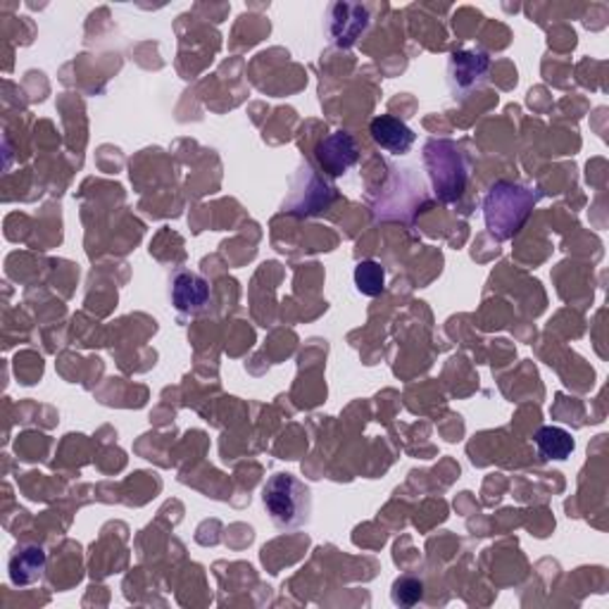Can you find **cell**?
Here are the masks:
<instances>
[{
    "label": "cell",
    "instance_id": "obj_1",
    "mask_svg": "<svg viewBox=\"0 0 609 609\" xmlns=\"http://www.w3.org/2000/svg\"><path fill=\"white\" fill-rule=\"evenodd\" d=\"M541 200V191H533L522 184L498 182L490 186L483 200L486 229L498 241H508L524 227L526 217Z\"/></svg>",
    "mask_w": 609,
    "mask_h": 609
},
{
    "label": "cell",
    "instance_id": "obj_11",
    "mask_svg": "<svg viewBox=\"0 0 609 609\" xmlns=\"http://www.w3.org/2000/svg\"><path fill=\"white\" fill-rule=\"evenodd\" d=\"M355 286L367 298H377L385 289V270L377 260H362L355 267Z\"/></svg>",
    "mask_w": 609,
    "mask_h": 609
},
{
    "label": "cell",
    "instance_id": "obj_5",
    "mask_svg": "<svg viewBox=\"0 0 609 609\" xmlns=\"http://www.w3.org/2000/svg\"><path fill=\"white\" fill-rule=\"evenodd\" d=\"M369 26V10L355 3H334L326 14V34L338 48H352Z\"/></svg>",
    "mask_w": 609,
    "mask_h": 609
},
{
    "label": "cell",
    "instance_id": "obj_9",
    "mask_svg": "<svg viewBox=\"0 0 609 609\" xmlns=\"http://www.w3.org/2000/svg\"><path fill=\"white\" fill-rule=\"evenodd\" d=\"M46 550L41 545H20L8 559L10 581L14 586H34L46 572Z\"/></svg>",
    "mask_w": 609,
    "mask_h": 609
},
{
    "label": "cell",
    "instance_id": "obj_8",
    "mask_svg": "<svg viewBox=\"0 0 609 609\" xmlns=\"http://www.w3.org/2000/svg\"><path fill=\"white\" fill-rule=\"evenodd\" d=\"M369 133H371V139H374V143L391 155L410 153V148L414 145V141H417V133H414L405 122H400L398 117H391V115L374 117L369 124Z\"/></svg>",
    "mask_w": 609,
    "mask_h": 609
},
{
    "label": "cell",
    "instance_id": "obj_10",
    "mask_svg": "<svg viewBox=\"0 0 609 609\" xmlns=\"http://www.w3.org/2000/svg\"><path fill=\"white\" fill-rule=\"evenodd\" d=\"M536 448L543 459H567L572 457L576 443L572 438L569 431H564L559 426H543L536 431Z\"/></svg>",
    "mask_w": 609,
    "mask_h": 609
},
{
    "label": "cell",
    "instance_id": "obj_7",
    "mask_svg": "<svg viewBox=\"0 0 609 609\" xmlns=\"http://www.w3.org/2000/svg\"><path fill=\"white\" fill-rule=\"evenodd\" d=\"M210 298L213 291L207 281L188 270H180L172 281H170V301L174 305L176 312H182V315H200L207 307H210Z\"/></svg>",
    "mask_w": 609,
    "mask_h": 609
},
{
    "label": "cell",
    "instance_id": "obj_2",
    "mask_svg": "<svg viewBox=\"0 0 609 609\" xmlns=\"http://www.w3.org/2000/svg\"><path fill=\"white\" fill-rule=\"evenodd\" d=\"M424 162L441 203H455L463 198L469 165L463 148L448 139H431L424 145Z\"/></svg>",
    "mask_w": 609,
    "mask_h": 609
},
{
    "label": "cell",
    "instance_id": "obj_12",
    "mask_svg": "<svg viewBox=\"0 0 609 609\" xmlns=\"http://www.w3.org/2000/svg\"><path fill=\"white\" fill-rule=\"evenodd\" d=\"M391 598L398 607H414L424 598V584L414 576H400L393 584Z\"/></svg>",
    "mask_w": 609,
    "mask_h": 609
},
{
    "label": "cell",
    "instance_id": "obj_3",
    "mask_svg": "<svg viewBox=\"0 0 609 609\" xmlns=\"http://www.w3.org/2000/svg\"><path fill=\"white\" fill-rule=\"evenodd\" d=\"M262 502L279 529H298L309 522L312 490L293 474H274L262 488Z\"/></svg>",
    "mask_w": 609,
    "mask_h": 609
},
{
    "label": "cell",
    "instance_id": "obj_6",
    "mask_svg": "<svg viewBox=\"0 0 609 609\" xmlns=\"http://www.w3.org/2000/svg\"><path fill=\"white\" fill-rule=\"evenodd\" d=\"M315 157H317V165L326 174L340 176L350 167L358 165L360 148H358V141H355L348 131H334L317 143Z\"/></svg>",
    "mask_w": 609,
    "mask_h": 609
},
{
    "label": "cell",
    "instance_id": "obj_4",
    "mask_svg": "<svg viewBox=\"0 0 609 609\" xmlns=\"http://www.w3.org/2000/svg\"><path fill=\"white\" fill-rule=\"evenodd\" d=\"M490 57L483 51H455L448 61V86L453 98H467L488 81Z\"/></svg>",
    "mask_w": 609,
    "mask_h": 609
}]
</instances>
